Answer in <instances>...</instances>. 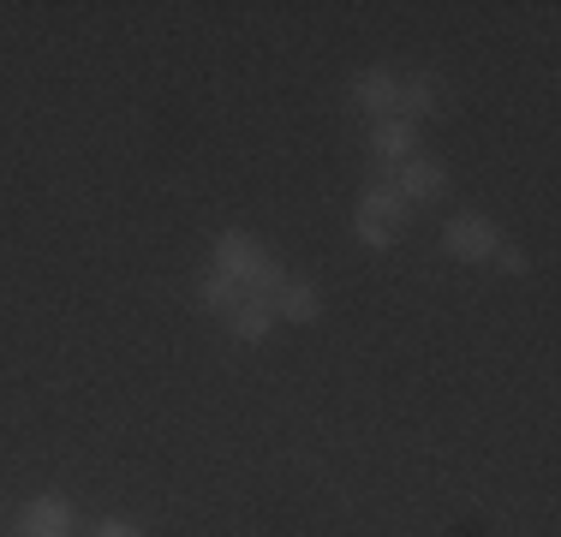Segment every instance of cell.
<instances>
[{
  "label": "cell",
  "mask_w": 561,
  "mask_h": 537,
  "mask_svg": "<svg viewBox=\"0 0 561 537\" xmlns=\"http://www.w3.org/2000/svg\"><path fill=\"white\" fill-rule=\"evenodd\" d=\"M90 537H144V532L131 526V519H119V514H108V519H96V526H90Z\"/></svg>",
  "instance_id": "4fadbf2b"
},
{
  "label": "cell",
  "mask_w": 561,
  "mask_h": 537,
  "mask_svg": "<svg viewBox=\"0 0 561 537\" xmlns=\"http://www.w3.org/2000/svg\"><path fill=\"white\" fill-rule=\"evenodd\" d=\"M490 263H502L507 275H526V268H531V258H526V251H519V245H507V239L496 245V258H490Z\"/></svg>",
  "instance_id": "7c38bea8"
},
{
  "label": "cell",
  "mask_w": 561,
  "mask_h": 537,
  "mask_svg": "<svg viewBox=\"0 0 561 537\" xmlns=\"http://www.w3.org/2000/svg\"><path fill=\"white\" fill-rule=\"evenodd\" d=\"M317 311H323V299H317L311 281H287L275 293V317H287V322H317Z\"/></svg>",
  "instance_id": "30bf717a"
},
{
  "label": "cell",
  "mask_w": 561,
  "mask_h": 537,
  "mask_svg": "<svg viewBox=\"0 0 561 537\" xmlns=\"http://www.w3.org/2000/svg\"><path fill=\"white\" fill-rule=\"evenodd\" d=\"M496 245H502V227L490 221V215H478V209L448 215V227H443V251H448L454 263H490V258H496Z\"/></svg>",
  "instance_id": "3957f363"
},
{
  "label": "cell",
  "mask_w": 561,
  "mask_h": 537,
  "mask_svg": "<svg viewBox=\"0 0 561 537\" xmlns=\"http://www.w3.org/2000/svg\"><path fill=\"white\" fill-rule=\"evenodd\" d=\"M270 329H275V311H270V305H257V299H245L233 317H227V334H233V341H245V346H257Z\"/></svg>",
  "instance_id": "8fae6325"
},
{
  "label": "cell",
  "mask_w": 561,
  "mask_h": 537,
  "mask_svg": "<svg viewBox=\"0 0 561 537\" xmlns=\"http://www.w3.org/2000/svg\"><path fill=\"white\" fill-rule=\"evenodd\" d=\"M19 537H72L78 519H72V502L66 495H31V502L19 507Z\"/></svg>",
  "instance_id": "5b68a950"
},
{
  "label": "cell",
  "mask_w": 561,
  "mask_h": 537,
  "mask_svg": "<svg viewBox=\"0 0 561 537\" xmlns=\"http://www.w3.org/2000/svg\"><path fill=\"white\" fill-rule=\"evenodd\" d=\"M389 185H394V197L400 204H443L448 197V161L443 156H407L400 168H389Z\"/></svg>",
  "instance_id": "277c9868"
},
{
  "label": "cell",
  "mask_w": 561,
  "mask_h": 537,
  "mask_svg": "<svg viewBox=\"0 0 561 537\" xmlns=\"http://www.w3.org/2000/svg\"><path fill=\"white\" fill-rule=\"evenodd\" d=\"M407 156H419V126H412V119H400V114L370 119V161L389 173V168H400Z\"/></svg>",
  "instance_id": "8992f818"
},
{
  "label": "cell",
  "mask_w": 561,
  "mask_h": 537,
  "mask_svg": "<svg viewBox=\"0 0 561 537\" xmlns=\"http://www.w3.org/2000/svg\"><path fill=\"white\" fill-rule=\"evenodd\" d=\"M216 275H227L239 293H245V299L270 305V311H275V293L293 281L287 268H280L251 233H239V227H227V233L216 239Z\"/></svg>",
  "instance_id": "6da1fadb"
},
{
  "label": "cell",
  "mask_w": 561,
  "mask_h": 537,
  "mask_svg": "<svg viewBox=\"0 0 561 537\" xmlns=\"http://www.w3.org/2000/svg\"><path fill=\"white\" fill-rule=\"evenodd\" d=\"M192 299H197V311H209V317H233L239 305H245V293H239L227 275H216V268H209V275H197Z\"/></svg>",
  "instance_id": "9c48e42d"
},
{
  "label": "cell",
  "mask_w": 561,
  "mask_h": 537,
  "mask_svg": "<svg viewBox=\"0 0 561 537\" xmlns=\"http://www.w3.org/2000/svg\"><path fill=\"white\" fill-rule=\"evenodd\" d=\"M394 114L412 119V126H419L424 114H443V84H436L431 72L407 78V84H400V96H394Z\"/></svg>",
  "instance_id": "ba28073f"
},
{
  "label": "cell",
  "mask_w": 561,
  "mask_h": 537,
  "mask_svg": "<svg viewBox=\"0 0 561 537\" xmlns=\"http://www.w3.org/2000/svg\"><path fill=\"white\" fill-rule=\"evenodd\" d=\"M400 221H407V204L394 197V185H389V180L370 185V192L358 197V209H353V233L365 239L370 251H389V245H394V233H400Z\"/></svg>",
  "instance_id": "7a4b0ae2"
},
{
  "label": "cell",
  "mask_w": 561,
  "mask_h": 537,
  "mask_svg": "<svg viewBox=\"0 0 561 537\" xmlns=\"http://www.w3.org/2000/svg\"><path fill=\"white\" fill-rule=\"evenodd\" d=\"M394 96H400V78L382 72V66H365V72L353 78V102L365 107L370 119H389L394 114Z\"/></svg>",
  "instance_id": "52a82bcc"
}]
</instances>
